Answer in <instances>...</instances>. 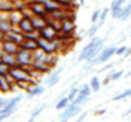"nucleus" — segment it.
Returning <instances> with one entry per match:
<instances>
[{"label": "nucleus", "mask_w": 131, "mask_h": 122, "mask_svg": "<svg viewBox=\"0 0 131 122\" xmlns=\"http://www.w3.org/2000/svg\"><path fill=\"white\" fill-rule=\"evenodd\" d=\"M99 29H100V24L99 23H94L90 26V30L88 31V36H89V37H93V36L96 34V31H97Z\"/></svg>", "instance_id": "obj_23"}, {"label": "nucleus", "mask_w": 131, "mask_h": 122, "mask_svg": "<svg viewBox=\"0 0 131 122\" xmlns=\"http://www.w3.org/2000/svg\"><path fill=\"white\" fill-rule=\"evenodd\" d=\"M80 4H81V5H83V4H84V0H80Z\"/></svg>", "instance_id": "obj_33"}, {"label": "nucleus", "mask_w": 131, "mask_h": 122, "mask_svg": "<svg viewBox=\"0 0 131 122\" xmlns=\"http://www.w3.org/2000/svg\"><path fill=\"white\" fill-rule=\"evenodd\" d=\"M7 75H0V90L3 92H7L11 90V84L8 82Z\"/></svg>", "instance_id": "obj_16"}, {"label": "nucleus", "mask_w": 131, "mask_h": 122, "mask_svg": "<svg viewBox=\"0 0 131 122\" xmlns=\"http://www.w3.org/2000/svg\"><path fill=\"white\" fill-rule=\"evenodd\" d=\"M129 96H131V89H127V90L123 91L119 94H115L114 97H113V101H122V99H125Z\"/></svg>", "instance_id": "obj_22"}, {"label": "nucleus", "mask_w": 131, "mask_h": 122, "mask_svg": "<svg viewBox=\"0 0 131 122\" xmlns=\"http://www.w3.org/2000/svg\"><path fill=\"white\" fill-rule=\"evenodd\" d=\"M43 109H45V105H42L41 108H39V109H36V110L31 114V116H30V118H29V121H30V122L34 121V120H35V118L40 115V113H42V110H43Z\"/></svg>", "instance_id": "obj_25"}, {"label": "nucleus", "mask_w": 131, "mask_h": 122, "mask_svg": "<svg viewBox=\"0 0 131 122\" xmlns=\"http://www.w3.org/2000/svg\"><path fill=\"white\" fill-rule=\"evenodd\" d=\"M130 55H131V47L127 48V50L125 51V54H124V56H125V58H127V56H130Z\"/></svg>", "instance_id": "obj_31"}, {"label": "nucleus", "mask_w": 131, "mask_h": 122, "mask_svg": "<svg viewBox=\"0 0 131 122\" xmlns=\"http://www.w3.org/2000/svg\"><path fill=\"white\" fill-rule=\"evenodd\" d=\"M57 34H58V30L54 29L52 25H49V24H47L45 28H42V29L39 30V37H42V38L48 39V41L56 39Z\"/></svg>", "instance_id": "obj_7"}, {"label": "nucleus", "mask_w": 131, "mask_h": 122, "mask_svg": "<svg viewBox=\"0 0 131 122\" xmlns=\"http://www.w3.org/2000/svg\"><path fill=\"white\" fill-rule=\"evenodd\" d=\"M123 73H124V71L113 72V73H112V74H111V78H112V80H117V79L122 78V75H123Z\"/></svg>", "instance_id": "obj_29"}, {"label": "nucleus", "mask_w": 131, "mask_h": 122, "mask_svg": "<svg viewBox=\"0 0 131 122\" xmlns=\"http://www.w3.org/2000/svg\"><path fill=\"white\" fill-rule=\"evenodd\" d=\"M5 38L10 39V41H13V42H16V43L19 44L24 39V35H23V32H22V34H18V32H15L13 30H11L10 32L5 34Z\"/></svg>", "instance_id": "obj_14"}, {"label": "nucleus", "mask_w": 131, "mask_h": 122, "mask_svg": "<svg viewBox=\"0 0 131 122\" xmlns=\"http://www.w3.org/2000/svg\"><path fill=\"white\" fill-rule=\"evenodd\" d=\"M115 49H117V48H115L114 46H111V47L102 49V50L100 51V54L97 55V58L90 62V66H93L94 63H102V62L108 61V59H111L112 56L115 54Z\"/></svg>", "instance_id": "obj_4"}, {"label": "nucleus", "mask_w": 131, "mask_h": 122, "mask_svg": "<svg viewBox=\"0 0 131 122\" xmlns=\"http://www.w3.org/2000/svg\"><path fill=\"white\" fill-rule=\"evenodd\" d=\"M91 87V91H94V92H97V91L101 89V83H100V80L97 77H93L90 80V83H89Z\"/></svg>", "instance_id": "obj_18"}, {"label": "nucleus", "mask_w": 131, "mask_h": 122, "mask_svg": "<svg viewBox=\"0 0 131 122\" xmlns=\"http://www.w3.org/2000/svg\"><path fill=\"white\" fill-rule=\"evenodd\" d=\"M85 116H87V113H83V114L81 115L80 117H78V122H81V121H83L84 118H85Z\"/></svg>", "instance_id": "obj_30"}, {"label": "nucleus", "mask_w": 131, "mask_h": 122, "mask_svg": "<svg viewBox=\"0 0 131 122\" xmlns=\"http://www.w3.org/2000/svg\"><path fill=\"white\" fill-rule=\"evenodd\" d=\"M41 3L43 4L45 8L47 10L48 13H51L53 11H57V10H60V5L57 3L56 0H40Z\"/></svg>", "instance_id": "obj_13"}, {"label": "nucleus", "mask_w": 131, "mask_h": 122, "mask_svg": "<svg viewBox=\"0 0 131 122\" xmlns=\"http://www.w3.org/2000/svg\"><path fill=\"white\" fill-rule=\"evenodd\" d=\"M18 26H19V30L23 32V34H31V32L35 31V28H34V25H32L31 18L28 16H24L23 18L19 20Z\"/></svg>", "instance_id": "obj_8"}, {"label": "nucleus", "mask_w": 131, "mask_h": 122, "mask_svg": "<svg viewBox=\"0 0 131 122\" xmlns=\"http://www.w3.org/2000/svg\"><path fill=\"white\" fill-rule=\"evenodd\" d=\"M17 62L20 66H29L32 65V51L24 49V48H19V50L17 51Z\"/></svg>", "instance_id": "obj_3"}, {"label": "nucleus", "mask_w": 131, "mask_h": 122, "mask_svg": "<svg viewBox=\"0 0 131 122\" xmlns=\"http://www.w3.org/2000/svg\"><path fill=\"white\" fill-rule=\"evenodd\" d=\"M19 44L13 42V41H10V39L4 38L3 41V51L5 53H10V54H17V51L19 50Z\"/></svg>", "instance_id": "obj_9"}, {"label": "nucleus", "mask_w": 131, "mask_h": 122, "mask_svg": "<svg viewBox=\"0 0 131 122\" xmlns=\"http://www.w3.org/2000/svg\"><path fill=\"white\" fill-rule=\"evenodd\" d=\"M130 37H131V35H130Z\"/></svg>", "instance_id": "obj_34"}, {"label": "nucleus", "mask_w": 131, "mask_h": 122, "mask_svg": "<svg viewBox=\"0 0 131 122\" xmlns=\"http://www.w3.org/2000/svg\"><path fill=\"white\" fill-rule=\"evenodd\" d=\"M102 47H103V39H101L100 37H93V39L82 49L81 55L78 58V61L87 60L88 62H91L93 60H95L97 58Z\"/></svg>", "instance_id": "obj_1"}, {"label": "nucleus", "mask_w": 131, "mask_h": 122, "mask_svg": "<svg viewBox=\"0 0 131 122\" xmlns=\"http://www.w3.org/2000/svg\"><path fill=\"white\" fill-rule=\"evenodd\" d=\"M126 50H127L126 46H122V47H119V48H117V49H115V55H124Z\"/></svg>", "instance_id": "obj_28"}, {"label": "nucleus", "mask_w": 131, "mask_h": 122, "mask_svg": "<svg viewBox=\"0 0 131 122\" xmlns=\"http://www.w3.org/2000/svg\"><path fill=\"white\" fill-rule=\"evenodd\" d=\"M100 16H101V11H100V10H95L94 13H93V16H91V22H93V23H96V22L100 19Z\"/></svg>", "instance_id": "obj_27"}, {"label": "nucleus", "mask_w": 131, "mask_h": 122, "mask_svg": "<svg viewBox=\"0 0 131 122\" xmlns=\"http://www.w3.org/2000/svg\"><path fill=\"white\" fill-rule=\"evenodd\" d=\"M69 102H70V99H69L68 97H64V98H61V99H58V103H57L56 108L58 109V110H60V109H65V108L69 105Z\"/></svg>", "instance_id": "obj_21"}, {"label": "nucleus", "mask_w": 131, "mask_h": 122, "mask_svg": "<svg viewBox=\"0 0 131 122\" xmlns=\"http://www.w3.org/2000/svg\"><path fill=\"white\" fill-rule=\"evenodd\" d=\"M131 16V3H129L127 5L123 6V13H122V20H126L129 19Z\"/></svg>", "instance_id": "obj_20"}, {"label": "nucleus", "mask_w": 131, "mask_h": 122, "mask_svg": "<svg viewBox=\"0 0 131 122\" xmlns=\"http://www.w3.org/2000/svg\"><path fill=\"white\" fill-rule=\"evenodd\" d=\"M103 113H105V110H100V111H97V114H100V115H102Z\"/></svg>", "instance_id": "obj_32"}, {"label": "nucleus", "mask_w": 131, "mask_h": 122, "mask_svg": "<svg viewBox=\"0 0 131 122\" xmlns=\"http://www.w3.org/2000/svg\"><path fill=\"white\" fill-rule=\"evenodd\" d=\"M13 4L10 3L8 0H0V11L1 12H7V11H13Z\"/></svg>", "instance_id": "obj_17"}, {"label": "nucleus", "mask_w": 131, "mask_h": 122, "mask_svg": "<svg viewBox=\"0 0 131 122\" xmlns=\"http://www.w3.org/2000/svg\"><path fill=\"white\" fill-rule=\"evenodd\" d=\"M0 60H1V62L5 63V65L8 67H13V66H17V65H18L16 54H10V53L3 51L1 55H0Z\"/></svg>", "instance_id": "obj_10"}, {"label": "nucleus", "mask_w": 131, "mask_h": 122, "mask_svg": "<svg viewBox=\"0 0 131 122\" xmlns=\"http://www.w3.org/2000/svg\"><path fill=\"white\" fill-rule=\"evenodd\" d=\"M8 75H10L13 80H16L17 83H18V82H28V83H31L32 82L31 74H29L28 72L25 71L20 65L10 67V70H8Z\"/></svg>", "instance_id": "obj_2"}, {"label": "nucleus", "mask_w": 131, "mask_h": 122, "mask_svg": "<svg viewBox=\"0 0 131 122\" xmlns=\"http://www.w3.org/2000/svg\"><path fill=\"white\" fill-rule=\"evenodd\" d=\"M80 110H81V106L78 105V104H75V103L71 102L66 108H65L64 113L60 114L59 118L61 120V121H68V120H70L71 117H73L75 115L78 114Z\"/></svg>", "instance_id": "obj_5"}, {"label": "nucleus", "mask_w": 131, "mask_h": 122, "mask_svg": "<svg viewBox=\"0 0 131 122\" xmlns=\"http://www.w3.org/2000/svg\"><path fill=\"white\" fill-rule=\"evenodd\" d=\"M30 18H31V22H32L34 28H35V30H37V31L47 25V19L43 18V17H40V16L34 15V16H30Z\"/></svg>", "instance_id": "obj_11"}, {"label": "nucleus", "mask_w": 131, "mask_h": 122, "mask_svg": "<svg viewBox=\"0 0 131 122\" xmlns=\"http://www.w3.org/2000/svg\"><path fill=\"white\" fill-rule=\"evenodd\" d=\"M29 92V97H35V96H40L45 92V87L42 86H35L32 89H29L28 90Z\"/></svg>", "instance_id": "obj_19"}, {"label": "nucleus", "mask_w": 131, "mask_h": 122, "mask_svg": "<svg viewBox=\"0 0 131 122\" xmlns=\"http://www.w3.org/2000/svg\"><path fill=\"white\" fill-rule=\"evenodd\" d=\"M108 8H105L103 11H101V16H100V19H99V24H100V26L102 25L103 23H105V20H106V17H107L108 15Z\"/></svg>", "instance_id": "obj_24"}, {"label": "nucleus", "mask_w": 131, "mask_h": 122, "mask_svg": "<svg viewBox=\"0 0 131 122\" xmlns=\"http://www.w3.org/2000/svg\"><path fill=\"white\" fill-rule=\"evenodd\" d=\"M75 28H76V25H75V23H73L72 19H70V18L63 19V22H61V30H63L64 32H66V34H72L73 30H75Z\"/></svg>", "instance_id": "obj_12"}, {"label": "nucleus", "mask_w": 131, "mask_h": 122, "mask_svg": "<svg viewBox=\"0 0 131 122\" xmlns=\"http://www.w3.org/2000/svg\"><path fill=\"white\" fill-rule=\"evenodd\" d=\"M61 70L63 68H59L57 72H54V73H52L49 77L47 78V80H46V84H47L48 86H54L58 82H59V79H60V72H61Z\"/></svg>", "instance_id": "obj_15"}, {"label": "nucleus", "mask_w": 131, "mask_h": 122, "mask_svg": "<svg viewBox=\"0 0 131 122\" xmlns=\"http://www.w3.org/2000/svg\"><path fill=\"white\" fill-rule=\"evenodd\" d=\"M90 92H91L90 85H83V86H82V89L78 91V94L76 96V98L72 101V103L78 104V105H81V104H84V103H85L88 99H89Z\"/></svg>", "instance_id": "obj_6"}, {"label": "nucleus", "mask_w": 131, "mask_h": 122, "mask_svg": "<svg viewBox=\"0 0 131 122\" xmlns=\"http://www.w3.org/2000/svg\"><path fill=\"white\" fill-rule=\"evenodd\" d=\"M78 91L80 90H78V89H76V87H73V89L70 91V93H69V96H68V98L70 99V102H72V101L76 98V96L78 94Z\"/></svg>", "instance_id": "obj_26"}]
</instances>
